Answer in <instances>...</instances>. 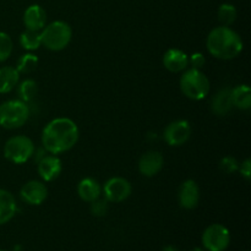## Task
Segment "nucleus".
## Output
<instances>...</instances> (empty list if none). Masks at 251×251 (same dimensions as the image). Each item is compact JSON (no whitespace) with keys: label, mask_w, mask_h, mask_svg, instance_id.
<instances>
[{"label":"nucleus","mask_w":251,"mask_h":251,"mask_svg":"<svg viewBox=\"0 0 251 251\" xmlns=\"http://www.w3.org/2000/svg\"><path fill=\"white\" fill-rule=\"evenodd\" d=\"M206 47L208 53L215 58L230 60L242 53L244 44L237 32L228 26H220L208 33Z\"/></svg>","instance_id":"2"},{"label":"nucleus","mask_w":251,"mask_h":251,"mask_svg":"<svg viewBox=\"0 0 251 251\" xmlns=\"http://www.w3.org/2000/svg\"><path fill=\"white\" fill-rule=\"evenodd\" d=\"M163 65L171 73H181L189 66V55L180 49L171 48L164 53Z\"/></svg>","instance_id":"14"},{"label":"nucleus","mask_w":251,"mask_h":251,"mask_svg":"<svg viewBox=\"0 0 251 251\" xmlns=\"http://www.w3.org/2000/svg\"><path fill=\"white\" fill-rule=\"evenodd\" d=\"M162 251H179V250L176 249V247H173V245H167V247H164L163 249H162Z\"/></svg>","instance_id":"30"},{"label":"nucleus","mask_w":251,"mask_h":251,"mask_svg":"<svg viewBox=\"0 0 251 251\" xmlns=\"http://www.w3.org/2000/svg\"><path fill=\"white\" fill-rule=\"evenodd\" d=\"M233 100H232V90L230 88H222L218 91L212 98L211 102V109L218 117H225L232 110Z\"/></svg>","instance_id":"16"},{"label":"nucleus","mask_w":251,"mask_h":251,"mask_svg":"<svg viewBox=\"0 0 251 251\" xmlns=\"http://www.w3.org/2000/svg\"><path fill=\"white\" fill-rule=\"evenodd\" d=\"M29 118L28 105L21 100H11L0 104V126L4 129H19Z\"/></svg>","instance_id":"5"},{"label":"nucleus","mask_w":251,"mask_h":251,"mask_svg":"<svg viewBox=\"0 0 251 251\" xmlns=\"http://www.w3.org/2000/svg\"><path fill=\"white\" fill-rule=\"evenodd\" d=\"M24 24L26 29L41 32L47 24L46 10L37 4L28 6L24 14Z\"/></svg>","instance_id":"15"},{"label":"nucleus","mask_w":251,"mask_h":251,"mask_svg":"<svg viewBox=\"0 0 251 251\" xmlns=\"http://www.w3.org/2000/svg\"><path fill=\"white\" fill-rule=\"evenodd\" d=\"M190 251H205V250L201 249V248H194V249L190 250Z\"/></svg>","instance_id":"31"},{"label":"nucleus","mask_w":251,"mask_h":251,"mask_svg":"<svg viewBox=\"0 0 251 251\" xmlns=\"http://www.w3.org/2000/svg\"><path fill=\"white\" fill-rule=\"evenodd\" d=\"M37 91H38V87H37V83L34 80H25L22 81L21 85L19 86V96L20 100H24L25 103L29 102V100H33L37 95Z\"/></svg>","instance_id":"24"},{"label":"nucleus","mask_w":251,"mask_h":251,"mask_svg":"<svg viewBox=\"0 0 251 251\" xmlns=\"http://www.w3.org/2000/svg\"><path fill=\"white\" fill-rule=\"evenodd\" d=\"M36 147L33 141L25 135L12 136L5 142L4 157L15 164H24L33 157Z\"/></svg>","instance_id":"6"},{"label":"nucleus","mask_w":251,"mask_h":251,"mask_svg":"<svg viewBox=\"0 0 251 251\" xmlns=\"http://www.w3.org/2000/svg\"><path fill=\"white\" fill-rule=\"evenodd\" d=\"M238 12L234 5L222 4L218 9V20L222 26H230L237 20Z\"/></svg>","instance_id":"22"},{"label":"nucleus","mask_w":251,"mask_h":251,"mask_svg":"<svg viewBox=\"0 0 251 251\" xmlns=\"http://www.w3.org/2000/svg\"><path fill=\"white\" fill-rule=\"evenodd\" d=\"M17 212L15 196L5 189H0V226L10 222Z\"/></svg>","instance_id":"17"},{"label":"nucleus","mask_w":251,"mask_h":251,"mask_svg":"<svg viewBox=\"0 0 251 251\" xmlns=\"http://www.w3.org/2000/svg\"><path fill=\"white\" fill-rule=\"evenodd\" d=\"M77 194L81 200L91 203L100 199V194H102V188H100V183L93 178H85L78 183Z\"/></svg>","instance_id":"18"},{"label":"nucleus","mask_w":251,"mask_h":251,"mask_svg":"<svg viewBox=\"0 0 251 251\" xmlns=\"http://www.w3.org/2000/svg\"><path fill=\"white\" fill-rule=\"evenodd\" d=\"M0 251H4V250H0Z\"/></svg>","instance_id":"32"},{"label":"nucleus","mask_w":251,"mask_h":251,"mask_svg":"<svg viewBox=\"0 0 251 251\" xmlns=\"http://www.w3.org/2000/svg\"><path fill=\"white\" fill-rule=\"evenodd\" d=\"M179 203L185 210H194L200 202V188L195 180L189 179L181 184L178 194Z\"/></svg>","instance_id":"12"},{"label":"nucleus","mask_w":251,"mask_h":251,"mask_svg":"<svg viewBox=\"0 0 251 251\" xmlns=\"http://www.w3.org/2000/svg\"><path fill=\"white\" fill-rule=\"evenodd\" d=\"M73 29L70 25L64 21H54L47 25L41 31L42 46L51 51L65 49L71 42Z\"/></svg>","instance_id":"3"},{"label":"nucleus","mask_w":251,"mask_h":251,"mask_svg":"<svg viewBox=\"0 0 251 251\" xmlns=\"http://www.w3.org/2000/svg\"><path fill=\"white\" fill-rule=\"evenodd\" d=\"M80 131L74 120L55 118L46 125L42 132V145L47 152L60 154L68 152L77 144Z\"/></svg>","instance_id":"1"},{"label":"nucleus","mask_w":251,"mask_h":251,"mask_svg":"<svg viewBox=\"0 0 251 251\" xmlns=\"http://www.w3.org/2000/svg\"><path fill=\"white\" fill-rule=\"evenodd\" d=\"M210 80L200 69H189L180 77V90L189 100H203L210 92Z\"/></svg>","instance_id":"4"},{"label":"nucleus","mask_w":251,"mask_h":251,"mask_svg":"<svg viewBox=\"0 0 251 251\" xmlns=\"http://www.w3.org/2000/svg\"><path fill=\"white\" fill-rule=\"evenodd\" d=\"M238 171L240 172V174H242V176L245 179V180L249 181L251 179V161L250 159L249 158L245 159L242 164H239V169H238Z\"/></svg>","instance_id":"29"},{"label":"nucleus","mask_w":251,"mask_h":251,"mask_svg":"<svg viewBox=\"0 0 251 251\" xmlns=\"http://www.w3.org/2000/svg\"><path fill=\"white\" fill-rule=\"evenodd\" d=\"M48 196V189L46 184L38 180H29L20 190V198L24 202L32 206H38L46 201Z\"/></svg>","instance_id":"10"},{"label":"nucleus","mask_w":251,"mask_h":251,"mask_svg":"<svg viewBox=\"0 0 251 251\" xmlns=\"http://www.w3.org/2000/svg\"><path fill=\"white\" fill-rule=\"evenodd\" d=\"M206 63V59L202 53L200 51H195L189 56V64L193 66V69H201Z\"/></svg>","instance_id":"28"},{"label":"nucleus","mask_w":251,"mask_h":251,"mask_svg":"<svg viewBox=\"0 0 251 251\" xmlns=\"http://www.w3.org/2000/svg\"><path fill=\"white\" fill-rule=\"evenodd\" d=\"M233 105L238 109L248 110L251 108V88L248 85H239L232 90Z\"/></svg>","instance_id":"20"},{"label":"nucleus","mask_w":251,"mask_h":251,"mask_svg":"<svg viewBox=\"0 0 251 251\" xmlns=\"http://www.w3.org/2000/svg\"><path fill=\"white\" fill-rule=\"evenodd\" d=\"M91 212L96 217H103V216H105L108 212V201L105 199L104 200L97 199L93 202H91Z\"/></svg>","instance_id":"27"},{"label":"nucleus","mask_w":251,"mask_h":251,"mask_svg":"<svg viewBox=\"0 0 251 251\" xmlns=\"http://www.w3.org/2000/svg\"><path fill=\"white\" fill-rule=\"evenodd\" d=\"M221 171L225 172L226 174H233L239 169V162L232 156H226L221 159L220 162Z\"/></svg>","instance_id":"26"},{"label":"nucleus","mask_w":251,"mask_h":251,"mask_svg":"<svg viewBox=\"0 0 251 251\" xmlns=\"http://www.w3.org/2000/svg\"><path fill=\"white\" fill-rule=\"evenodd\" d=\"M20 44L26 50H37L42 46L41 32L26 29L20 36Z\"/></svg>","instance_id":"21"},{"label":"nucleus","mask_w":251,"mask_h":251,"mask_svg":"<svg viewBox=\"0 0 251 251\" xmlns=\"http://www.w3.org/2000/svg\"><path fill=\"white\" fill-rule=\"evenodd\" d=\"M164 164L163 156L158 151H149L142 154L139 161L140 173L147 178L157 176L162 171Z\"/></svg>","instance_id":"11"},{"label":"nucleus","mask_w":251,"mask_h":251,"mask_svg":"<svg viewBox=\"0 0 251 251\" xmlns=\"http://www.w3.org/2000/svg\"><path fill=\"white\" fill-rule=\"evenodd\" d=\"M191 136V126L190 123L188 120H176V122H172L171 124L167 125V127L164 129L163 137L164 141L169 145V146H181L185 142H188V140Z\"/></svg>","instance_id":"9"},{"label":"nucleus","mask_w":251,"mask_h":251,"mask_svg":"<svg viewBox=\"0 0 251 251\" xmlns=\"http://www.w3.org/2000/svg\"><path fill=\"white\" fill-rule=\"evenodd\" d=\"M38 66V58L34 54H25L19 59L16 70L19 74H31Z\"/></svg>","instance_id":"23"},{"label":"nucleus","mask_w":251,"mask_h":251,"mask_svg":"<svg viewBox=\"0 0 251 251\" xmlns=\"http://www.w3.org/2000/svg\"><path fill=\"white\" fill-rule=\"evenodd\" d=\"M230 233L220 223L208 226L202 233V244L208 251H225L229 247Z\"/></svg>","instance_id":"7"},{"label":"nucleus","mask_w":251,"mask_h":251,"mask_svg":"<svg viewBox=\"0 0 251 251\" xmlns=\"http://www.w3.org/2000/svg\"><path fill=\"white\" fill-rule=\"evenodd\" d=\"M131 184L122 176L110 178L109 180L105 181L104 186H103L104 199L108 202L114 203H119L126 200L131 195Z\"/></svg>","instance_id":"8"},{"label":"nucleus","mask_w":251,"mask_h":251,"mask_svg":"<svg viewBox=\"0 0 251 251\" xmlns=\"http://www.w3.org/2000/svg\"><path fill=\"white\" fill-rule=\"evenodd\" d=\"M20 81V74L16 68L2 66L0 68V95H5L14 90Z\"/></svg>","instance_id":"19"},{"label":"nucleus","mask_w":251,"mask_h":251,"mask_svg":"<svg viewBox=\"0 0 251 251\" xmlns=\"http://www.w3.org/2000/svg\"><path fill=\"white\" fill-rule=\"evenodd\" d=\"M38 167V174L44 181H53L60 176L61 171H63V164L59 157L55 154H49V156H44L43 158L39 159L37 162Z\"/></svg>","instance_id":"13"},{"label":"nucleus","mask_w":251,"mask_h":251,"mask_svg":"<svg viewBox=\"0 0 251 251\" xmlns=\"http://www.w3.org/2000/svg\"><path fill=\"white\" fill-rule=\"evenodd\" d=\"M12 47H14V43H12L11 37L5 32H0V63L9 59L12 53Z\"/></svg>","instance_id":"25"}]
</instances>
